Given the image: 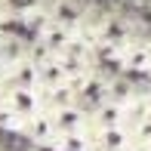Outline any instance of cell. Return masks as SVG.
Listing matches in <instances>:
<instances>
[{"mask_svg":"<svg viewBox=\"0 0 151 151\" xmlns=\"http://www.w3.org/2000/svg\"><path fill=\"white\" fill-rule=\"evenodd\" d=\"M3 108L19 123L43 111V93L40 90H3Z\"/></svg>","mask_w":151,"mask_h":151,"instance_id":"1","label":"cell"},{"mask_svg":"<svg viewBox=\"0 0 151 151\" xmlns=\"http://www.w3.org/2000/svg\"><path fill=\"white\" fill-rule=\"evenodd\" d=\"M52 127H56V136H65V133H83L90 129V114L71 102V105H62V108H52Z\"/></svg>","mask_w":151,"mask_h":151,"instance_id":"2","label":"cell"},{"mask_svg":"<svg viewBox=\"0 0 151 151\" xmlns=\"http://www.w3.org/2000/svg\"><path fill=\"white\" fill-rule=\"evenodd\" d=\"M19 133H22V136H28V142H31V145L52 148V142H56V127H52V114L43 108L40 114H34V117H28V120H25Z\"/></svg>","mask_w":151,"mask_h":151,"instance_id":"3","label":"cell"},{"mask_svg":"<svg viewBox=\"0 0 151 151\" xmlns=\"http://www.w3.org/2000/svg\"><path fill=\"white\" fill-rule=\"evenodd\" d=\"M37 62V86L40 90H56V86H65L68 80H71V74H68L65 62L59 56H43V59H34Z\"/></svg>","mask_w":151,"mask_h":151,"instance_id":"4","label":"cell"},{"mask_svg":"<svg viewBox=\"0 0 151 151\" xmlns=\"http://www.w3.org/2000/svg\"><path fill=\"white\" fill-rule=\"evenodd\" d=\"M83 16H86L83 6L74 3V0H56L52 6H46V19H50V22L65 25V28H74V31L83 28Z\"/></svg>","mask_w":151,"mask_h":151,"instance_id":"5","label":"cell"},{"mask_svg":"<svg viewBox=\"0 0 151 151\" xmlns=\"http://www.w3.org/2000/svg\"><path fill=\"white\" fill-rule=\"evenodd\" d=\"M28 56H31V40H25L22 34H9V31L0 34V65L3 68L16 65Z\"/></svg>","mask_w":151,"mask_h":151,"instance_id":"6","label":"cell"},{"mask_svg":"<svg viewBox=\"0 0 151 151\" xmlns=\"http://www.w3.org/2000/svg\"><path fill=\"white\" fill-rule=\"evenodd\" d=\"M120 65H123V71H129V74H148V68H151L148 43L145 40H133V43L120 52Z\"/></svg>","mask_w":151,"mask_h":151,"instance_id":"7","label":"cell"},{"mask_svg":"<svg viewBox=\"0 0 151 151\" xmlns=\"http://www.w3.org/2000/svg\"><path fill=\"white\" fill-rule=\"evenodd\" d=\"M90 148H93V129L65 133V136H56V142H52V151H90Z\"/></svg>","mask_w":151,"mask_h":151,"instance_id":"8","label":"cell"},{"mask_svg":"<svg viewBox=\"0 0 151 151\" xmlns=\"http://www.w3.org/2000/svg\"><path fill=\"white\" fill-rule=\"evenodd\" d=\"M142 96H145V102H148V108H151V90H148V93H142Z\"/></svg>","mask_w":151,"mask_h":151,"instance_id":"9","label":"cell"},{"mask_svg":"<svg viewBox=\"0 0 151 151\" xmlns=\"http://www.w3.org/2000/svg\"><path fill=\"white\" fill-rule=\"evenodd\" d=\"M145 43H148V52H151V40H145Z\"/></svg>","mask_w":151,"mask_h":151,"instance_id":"10","label":"cell"}]
</instances>
